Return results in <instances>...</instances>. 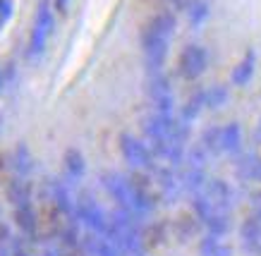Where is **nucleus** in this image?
I'll return each mask as SVG.
<instances>
[{
  "mask_svg": "<svg viewBox=\"0 0 261 256\" xmlns=\"http://www.w3.org/2000/svg\"><path fill=\"white\" fill-rule=\"evenodd\" d=\"M166 3H170L173 8H187L190 5V0H166Z\"/></svg>",
  "mask_w": 261,
  "mask_h": 256,
  "instance_id": "20",
  "label": "nucleus"
},
{
  "mask_svg": "<svg viewBox=\"0 0 261 256\" xmlns=\"http://www.w3.org/2000/svg\"><path fill=\"white\" fill-rule=\"evenodd\" d=\"M199 254L201 256H232V249H230L218 235H208V237L201 242Z\"/></svg>",
  "mask_w": 261,
  "mask_h": 256,
  "instance_id": "13",
  "label": "nucleus"
},
{
  "mask_svg": "<svg viewBox=\"0 0 261 256\" xmlns=\"http://www.w3.org/2000/svg\"><path fill=\"white\" fill-rule=\"evenodd\" d=\"M201 196H204L216 211H221V213H228L232 211V204H235V196H232V189H230L228 182H223V180H206L204 189H201Z\"/></svg>",
  "mask_w": 261,
  "mask_h": 256,
  "instance_id": "6",
  "label": "nucleus"
},
{
  "mask_svg": "<svg viewBox=\"0 0 261 256\" xmlns=\"http://www.w3.org/2000/svg\"><path fill=\"white\" fill-rule=\"evenodd\" d=\"M187 12H190V19L192 24H201L208 15V8H206L204 0H192L190 5H187Z\"/></svg>",
  "mask_w": 261,
  "mask_h": 256,
  "instance_id": "18",
  "label": "nucleus"
},
{
  "mask_svg": "<svg viewBox=\"0 0 261 256\" xmlns=\"http://www.w3.org/2000/svg\"><path fill=\"white\" fill-rule=\"evenodd\" d=\"M15 220L27 240H39V218L34 206H19L15 208Z\"/></svg>",
  "mask_w": 261,
  "mask_h": 256,
  "instance_id": "8",
  "label": "nucleus"
},
{
  "mask_svg": "<svg viewBox=\"0 0 261 256\" xmlns=\"http://www.w3.org/2000/svg\"><path fill=\"white\" fill-rule=\"evenodd\" d=\"M254 63H256L254 50H249V53L242 58V63L235 67V72H232V81H235V84H247V81L252 79V74H254Z\"/></svg>",
  "mask_w": 261,
  "mask_h": 256,
  "instance_id": "15",
  "label": "nucleus"
},
{
  "mask_svg": "<svg viewBox=\"0 0 261 256\" xmlns=\"http://www.w3.org/2000/svg\"><path fill=\"white\" fill-rule=\"evenodd\" d=\"M50 32H53V12L48 8V3H41L36 19H34L32 39H29V55L41 58V53L46 50L48 39H50Z\"/></svg>",
  "mask_w": 261,
  "mask_h": 256,
  "instance_id": "5",
  "label": "nucleus"
},
{
  "mask_svg": "<svg viewBox=\"0 0 261 256\" xmlns=\"http://www.w3.org/2000/svg\"><path fill=\"white\" fill-rule=\"evenodd\" d=\"M206 63H208V55H206V50L197 43H192L187 48L182 50L180 55V72L182 77H187V79H197L199 74L206 70Z\"/></svg>",
  "mask_w": 261,
  "mask_h": 256,
  "instance_id": "7",
  "label": "nucleus"
},
{
  "mask_svg": "<svg viewBox=\"0 0 261 256\" xmlns=\"http://www.w3.org/2000/svg\"><path fill=\"white\" fill-rule=\"evenodd\" d=\"M242 149V129L238 122L221 127V153H240Z\"/></svg>",
  "mask_w": 261,
  "mask_h": 256,
  "instance_id": "10",
  "label": "nucleus"
},
{
  "mask_svg": "<svg viewBox=\"0 0 261 256\" xmlns=\"http://www.w3.org/2000/svg\"><path fill=\"white\" fill-rule=\"evenodd\" d=\"M149 98L153 105V115L161 118H173V91H170V81L166 79L163 72H153L149 74Z\"/></svg>",
  "mask_w": 261,
  "mask_h": 256,
  "instance_id": "4",
  "label": "nucleus"
},
{
  "mask_svg": "<svg viewBox=\"0 0 261 256\" xmlns=\"http://www.w3.org/2000/svg\"><path fill=\"white\" fill-rule=\"evenodd\" d=\"M10 168L15 170L17 177H27L29 173H32L34 158H32V153H29V149H27L24 144H19L15 151H12V156H10Z\"/></svg>",
  "mask_w": 261,
  "mask_h": 256,
  "instance_id": "11",
  "label": "nucleus"
},
{
  "mask_svg": "<svg viewBox=\"0 0 261 256\" xmlns=\"http://www.w3.org/2000/svg\"><path fill=\"white\" fill-rule=\"evenodd\" d=\"M101 182H103V187H106V192L111 194L113 199L118 201V206L125 208L127 213H132L135 218H142V216H146V213H151L153 201L146 199V196L137 189L135 182H132V177L120 175V173H103Z\"/></svg>",
  "mask_w": 261,
  "mask_h": 256,
  "instance_id": "2",
  "label": "nucleus"
},
{
  "mask_svg": "<svg viewBox=\"0 0 261 256\" xmlns=\"http://www.w3.org/2000/svg\"><path fill=\"white\" fill-rule=\"evenodd\" d=\"M238 175L242 180H261V160L254 153H245L238 160Z\"/></svg>",
  "mask_w": 261,
  "mask_h": 256,
  "instance_id": "12",
  "label": "nucleus"
},
{
  "mask_svg": "<svg viewBox=\"0 0 261 256\" xmlns=\"http://www.w3.org/2000/svg\"><path fill=\"white\" fill-rule=\"evenodd\" d=\"M8 201L15 208L19 206H32V187L24 182V177H15L8 184Z\"/></svg>",
  "mask_w": 261,
  "mask_h": 256,
  "instance_id": "9",
  "label": "nucleus"
},
{
  "mask_svg": "<svg viewBox=\"0 0 261 256\" xmlns=\"http://www.w3.org/2000/svg\"><path fill=\"white\" fill-rule=\"evenodd\" d=\"M0 91H3V72H0Z\"/></svg>",
  "mask_w": 261,
  "mask_h": 256,
  "instance_id": "23",
  "label": "nucleus"
},
{
  "mask_svg": "<svg viewBox=\"0 0 261 256\" xmlns=\"http://www.w3.org/2000/svg\"><path fill=\"white\" fill-rule=\"evenodd\" d=\"M65 170H67L70 180H80L84 175V156L77 149H67V153H65Z\"/></svg>",
  "mask_w": 261,
  "mask_h": 256,
  "instance_id": "14",
  "label": "nucleus"
},
{
  "mask_svg": "<svg viewBox=\"0 0 261 256\" xmlns=\"http://www.w3.org/2000/svg\"><path fill=\"white\" fill-rule=\"evenodd\" d=\"M12 242V232H10V225L0 218V247H10Z\"/></svg>",
  "mask_w": 261,
  "mask_h": 256,
  "instance_id": "19",
  "label": "nucleus"
},
{
  "mask_svg": "<svg viewBox=\"0 0 261 256\" xmlns=\"http://www.w3.org/2000/svg\"><path fill=\"white\" fill-rule=\"evenodd\" d=\"M120 149L125 156L127 165L135 170V173H149L153 170V156H151L149 144H144L142 139H137L132 134H122L120 136Z\"/></svg>",
  "mask_w": 261,
  "mask_h": 256,
  "instance_id": "3",
  "label": "nucleus"
},
{
  "mask_svg": "<svg viewBox=\"0 0 261 256\" xmlns=\"http://www.w3.org/2000/svg\"><path fill=\"white\" fill-rule=\"evenodd\" d=\"M228 101V91L223 87H214V89H206L204 91V105L206 108H218Z\"/></svg>",
  "mask_w": 261,
  "mask_h": 256,
  "instance_id": "17",
  "label": "nucleus"
},
{
  "mask_svg": "<svg viewBox=\"0 0 261 256\" xmlns=\"http://www.w3.org/2000/svg\"><path fill=\"white\" fill-rule=\"evenodd\" d=\"M132 256H149V254H146V249H142V251H137V254H132Z\"/></svg>",
  "mask_w": 261,
  "mask_h": 256,
  "instance_id": "22",
  "label": "nucleus"
},
{
  "mask_svg": "<svg viewBox=\"0 0 261 256\" xmlns=\"http://www.w3.org/2000/svg\"><path fill=\"white\" fill-rule=\"evenodd\" d=\"M175 32V17L163 12V15H156L149 22V26L144 29V63H146V70L149 74L153 72H163V65H166L168 58V46H170V36Z\"/></svg>",
  "mask_w": 261,
  "mask_h": 256,
  "instance_id": "1",
  "label": "nucleus"
},
{
  "mask_svg": "<svg viewBox=\"0 0 261 256\" xmlns=\"http://www.w3.org/2000/svg\"><path fill=\"white\" fill-rule=\"evenodd\" d=\"M67 3H70V0H58V8L65 10V8H67Z\"/></svg>",
  "mask_w": 261,
  "mask_h": 256,
  "instance_id": "21",
  "label": "nucleus"
},
{
  "mask_svg": "<svg viewBox=\"0 0 261 256\" xmlns=\"http://www.w3.org/2000/svg\"><path fill=\"white\" fill-rule=\"evenodd\" d=\"M201 149H204L208 156H216V153H221V127H211L206 129V134L201 136Z\"/></svg>",
  "mask_w": 261,
  "mask_h": 256,
  "instance_id": "16",
  "label": "nucleus"
}]
</instances>
